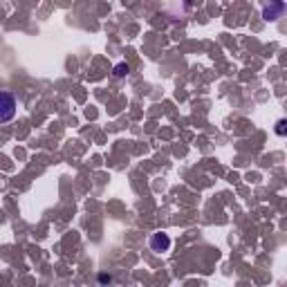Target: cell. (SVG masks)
Here are the masks:
<instances>
[{
    "instance_id": "obj_5",
    "label": "cell",
    "mask_w": 287,
    "mask_h": 287,
    "mask_svg": "<svg viewBox=\"0 0 287 287\" xmlns=\"http://www.w3.org/2000/svg\"><path fill=\"white\" fill-rule=\"evenodd\" d=\"M126 72H128V65H126V63H119V65H115V76H124Z\"/></svg>"
},
{
    "instance_id": "obj_3",
    "label": "cell",
    "mask_w": 287,
    "mask_h": 287,
    "mask_svg": "<svg viewBox=\"0 0 287 287\" xmlns=\"http://www.w3.org/2000/svg\"><path fill=\"white\" fill-rule=\"evenodd\" d=\"M283 9H285V4L283 2H276V4H272V7H265V18H269V20H274V18L278 16V13L283 11Z\"/></svg>"
},
{
    "instance_id": "obj_2",
    "label": "cell",
    "mask_w": 287,
    "mask_h": 287,
    "mask_svg": "<svg viewBox=\"0 0 287 287\" xmlns=\"http://www.w3.org/2000/svg\"><path fill=\"white\" fill-rule=\"evenodd\" d=\"M148 245H150V249L155 251V254H164V251L170 249V238L166 236V233L157 231V233H152V236H150Z\"/></svg>"
},
{
    "instance_id": "obj_1",
    "label": "cell",
    "mask_w": 287,
    "mask_h": 287,
    "mask_svg": "<svg viewBox=\"0 0 287 287\" xmlns=\"http://www.w3.org/2000/svg\"><path fill=\"white\" fill-rule=\"evenodd\" d=\"M16 97L9 90H0V124H7L16 117Z\"/></svg>"
},
{
    "instance_id": "obj_4",
    "label": "cell",
    "mask_w": 287,
    "mask_h": 287,
    "mask_svg": "<svg viewBox=\"0 0 287 287\" xmlns=\"http://www.w3.org/2000/svg\"><path fill=\"white\" fill-rule=\"evenodd\" d=\"M285 126H287L285 119H278V121H276V135H278V137H285V133H287Z\"/></svg>"
}]
</instances>
